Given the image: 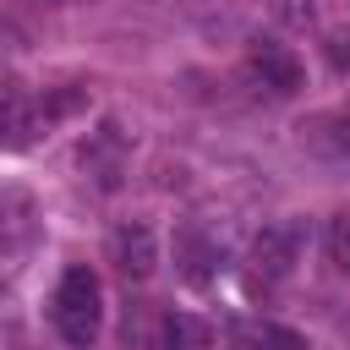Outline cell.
<instances>
[{"mask_svg": "<svg viewBox=\"0 0 350 350\" xmlns=\"http://www.w3.org/2000/svg\"><path fill=\"white\" fill-rule=\"evenodd\" d=\"M175 262H180L186 284H197V290H208V284L219 279V246L202 241V235H180V241H175Z\"/></svg>", "mask_w": 350, "mask_h": 350, "instance_id": "cell-5", "label": "cell"}, {"mask_svg": "<svg viewBox=\"0 0 350 350\" xmlns=\"http://www.w3.org/2000/svg\"><path fill=\"white\" fill-rule=\"evenodd\" d=\"M246 71H252V82H262V88L279 93V98L301 93V82H306L295 49L279 44V38H252V49H246Z\"/></svg>", "mask_w": 350, "mask_h": 350, "instance_id": "cell-3", "label": "cell"}, {"mask_svg": "<svg viewBox=\"0 0 350 350\" xmlns=\"http://www.w3.org/2000/svg\"><path fill=\"white\" fill-rule=\"evenodd\" d=\"M301 246H306V230H301L295 219L268 224V230L252 241V290H257V284H262V290L284 284V279L295 273V262H301Z\"/></svg>", "mask_w": 350, "mask_h": 350, "instance_id": "cell-2", "label": "cell"}, {"mask_svg": "<svg viewBox=\"0 0 350 350\" xmlns=\"http://www.w3.org/2000/svg\"><path fill=\"white\" fill-rule=\"evenodd\" d=\"M159 345L164 350H208L213 345V328L202 317H191V312H170L164 328H159Z\"/></svg>", "mask_w": 350, "mask_h": 350, "instance_id": "cell-7", "label": "cell"}, {"mask_svg": "<svg viewBox=\"0 0 350 350\" xmlns=\"http://www.w3.org/2000/svg\"><path fill=\"white\" fill-rule=\"evenodd\" d=\"M306 131V142L312 148H323V153H350V98L345 104H334L328 115H317L312 126H301Z\"/></svg>", "mask_w": 350, "mask_h": 350, "instance_id": "cell-6", "label": "cell"}, {"mask_svg": "<svg viewBox=\"0 0 350 350\" xmlns=\"http://www.w3.org/2000/svg\"><path fill=\"white\" fill-rule=\"evenodd\" d=\"M49 317H55V334H60L66 345L88 350L93 334H98V323H104L98 273H93V268H66L60 284H55V306H49Z\"/></svg>", "mask_w": 350, "mask_h": 350, "instance_id": "cell-1", "label": "cell"}, {"mask_svg": "<svg viewBox=\"0 0 350 350\" xmlns=\"http://www.w3.org/2000/svg\"><path fill=\"white\" fill-rule=\"evenodd\" d=\"M323 246H328V262H334L339 273H350V213H334V219H328Z\"/></svg>", "mask_w": 350, "mask_h": 350, "instance_id": "cell-10", "label": "cell"}, {"mask_svg": "<svg viewBox=\"0 0 350 350\" xmlns=\"http://www.w3.org/2000/svg\"><path fill=\"white\" fill-rule=\"evenodd\" d=\"M109 252H115V268L126 279H148L153 262H159V246H153V230L148 224H120L115 241H109Z\"/></svg>", "mask_w": 350, "mask_h": 350, "instance_id": "cell-4", "label": "cell"}, {"mask_svg": "<svg viewBox=\"0 0 350 350\" xmlns=\"http://www.w3.org/2000/svg\"><path fill=\"white\" fill-rule=\"evenodd\" d=\"M268 11L279 22H290V27H306L312 22V0H268Z\"/></svg>", "mask_w": 350, "mask_h": 350, "instance_id": "cell-11", "label": "cell"}, {"mask_svg": "<svg viewBox=\"0 0 350 350\" xmlns=\"http://www.w3.org/2000/svg\"><path fill=\"white\" fill-rule=\"evenodd\" d=\"M5 109H11V115H5V131H11V137H5V142L22 148V142H27V126H33V115H27V88H22V82L5 88Z\"/></svg>", "mask_w": 350, "mask_h": 350, "instance_id": "cell-9", "label": "cell"}, {"mask_svg": "<svg viewBox=\"0 0 350 350\" xmlns=\"http://www.w3.org/2000/svg\"><path fill=\"white\" fill-rule=\"evenodd\" d=\"M235 345L241 350H306V339L295 334V328H284V323H241L235 328Z\"/></svg>", "mask_w": 350, "mask_h": 350, "instance_id": "cell-8", "label": "cell"}]
</instances>
